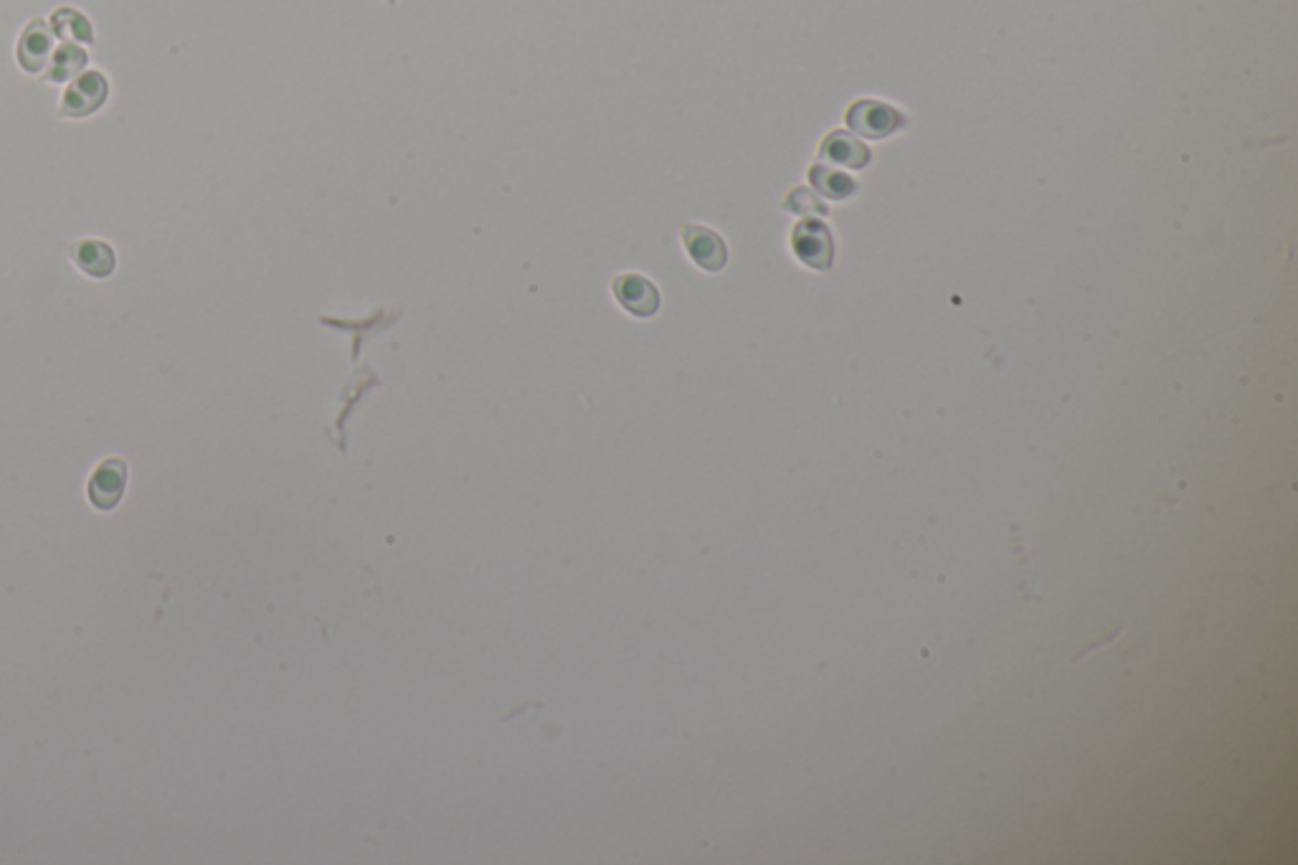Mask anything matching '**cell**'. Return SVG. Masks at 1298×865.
Segmentation results:
<instances>
[{
  "mask_svg": "<svg viewBox=\"0 0 1298 865\" xmlns=\"http://www.w3.org/2000/svg\"><path fill=\"white\" fill-rule=\"evenodd\" d=\"M685 244L695 265L707 269V273H719L725 265V244L713 232H707L705 226H688Z\"/></svg>",
  "mask_w": 1298,
  "mask_h": 865,
  "instance_id": "7",
  "label": "cell"
},
{
  "mask_svg": "<svg viewBox=\"0 0 1298 865\" xmlns=\"http://www.w3.org/2000/svg\"><path fill=\"white\" fill-rule=\"evenodd\" d=\"M87 64H89V54L84 51V46L62 44V46L54 49V54H51L46 70L41 72V79L51 82V84L72 82L74 76H79L84 70H87Z\"/></svg>",
  "mask_w": 1298,
  "mask_h": 865,
  "instance_id": "6",
  "label": "cell"
},
{
  "mask_svg": "<svg viewBox=\"0 0 1298 865\" xmlns=\"http://www.w3.org/2000/svg\"><path fill=\"white\" fill-rule=\"evenodd\" d=\"M70 257L76 265V269H82L84 275L94 277V279L109 277L115 273V265H117L115 249L109 247L107 242H99V239L74 242L70 247Z\"/></svg>",
  "mask_w": 1298,
  "mask_h": 865,
  "instance_id": "5",
  "label": "cell"
},
{
  "mask_svg": "<svg viewBox=\"0 0 1298 865\" xmlns=\"http://www.w3.org/2000/svg\"><path fill=\"white\" fill-rule=\"evenodd\" d=\"M54 31H51V23L44 19H33L29 25H25L21 39H19V46H15V56H19V64L23 72L29 74H41L46 70L51 54H54Z\"/></svg>",
  "mask_w": 1298,
  "mask_h": 865,
  "instance_id": "3",
  "label": "cell"
},
{
  "mask_svg": "<svg viewBox=\"0 0 1298 865\" xmlns=\"http://www.w3.org/2000/svg\"><path fill=\"white\" fill-rule=\"evenodd\" d=\"M109 97V82L107 76L102 72H94V70H84L79 76H74L70 82V87H66L64 97H62V115L64 117H72V120H79V117H89L97 113V109L105 105Z\"/></svg>",
  "mask_w": 1298,
  "mask_h": 865,
  "instance_id": "1",
  "label": "cell"
},
{
  "mask_svg": "<svg viewBox=\"0 0 1298 865\" xmlns=\"http://www.w3.org/2000/svg\"><path fill=\"white\" fill-rule=\"evenodd\" d=\"M49 23H51V31H54V36L62 39L64 44H79V46L94 44L92 23H89L87 15L76 11V8H70V6L56 8V11L51 13Z\"/></svg>",
  "mask_w": 1298,
  "mask_h": 865,
  "instance_id": "8",
  "label": "cell"
},
{
  "mask_svg": "<svg viewBox=\"0 0 1298 865\" xmlns=\"http://www.w3.org/2000/svg\"><path fill=\"white\" fill-rule=\"evenodd\" d=\"M125 488H127V464H125V460H119V457H109V460L99 462L97 470L92 472L89 485H87L89 503L97 508V511H113V508H117L119 500H123Z\"/></svg>",
  "mask_w": 1298,
  "mask_h": 865,
  "instance_id": "2",
  "label": "cell"
},
{
  "mask_svg": "<svg viewBox=\"0 0 1298 865\" xmlns=\"http://www.w3.org/2000/svg\"><path fill=\"white\" fill-rule=\"evenodd\" d=\"M614 297L635 318H652L662 302L657 287L639 275H621L614 279Z\"/></svg>",
  "mask_w": 1298,
  "mask_h": 865,
  "instance_id": "4",
  "label": "cell"
}]
</instances>
